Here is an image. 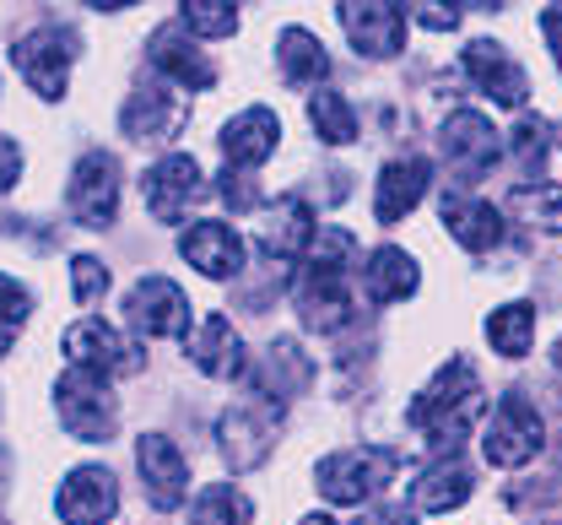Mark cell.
I'll list each match as a JSON object with an SVG mask.
<instances>
[{
    "label": "cell",
    "mask_w": 562,
    "mask_h": 525,
    "mask_svg": "<svg viewBox=\"0 0 562 525\" xmlns=\"http://www.w3.org/2000/svg\"><path fill=\"white\" fill-rule=\"evenodd\" d=\"M406 11L417 16L427 33H454L465 16V0H406Z\"/></svg>",
    "instance_id": "34"
},
{
    "label": "cell",
    "mask_w": 562,
    "mask_h": 525,
    "mask_svg": "<svg viewBox=\"0 0 562 525\" xmlns=\"http://www.w3.org/2000/svg\"><path fill=\"white\" fill-rule=\"evenodd\" d=\"M179 16L195 38H233L238 33V0H184Z\"/></svg>",
    "instance_id": "33"
},
{
    "label": "cell",
    "mask_w": 562,
    "mask_h": 525,
    "mask_svg": "<svg viewBox=\"0 0 562 525\" xmlns=\"http://www.w3.org/2000/svg\"><path fill=\"white\" fill-rule=\"evenodd\" d=\"M362 525H412V510H401V504H384V510H373Z\"/></svg>",
    "instance_id": "39"
},
{
    "label": "cell",
    "mask_w": 562,
    "mask_h": 525,
    "mask_svg": "<svg viewBox=\"0 0 562 525\" xmlns=\"http://www.w3.org/2000/svg\"><path fill=\"white\" fill-rule=\"evenodd\" d=\"M541 33H547V44H552V55H558V71H562V0H552V5L541 11Z\"/></svg>",
    "instance_id": "38"
},
{
    "label": "cell",
    "mask_w": 562,
    "mask_h": 525,
    "mask_svg": "<svg viewBox=\"0 0 562 525\" xmlns=\"http://www.w3.org/2000/svg\"><path fill=\"white\" fill-rule=\"evenodd\" d=\"M281 142V120L266 109V103H255V109H244V114H233L227 125H222V136H216V147L227 157V168H244V174H255Z\"/></svg>",
    "instance_id": "16"
},
{
    "label": "cell",
    "mask_w": 562,
    "mask_h": 525,
    "mask_svg": "<svg viewBox=\"0 0 562 525\" xmlns=\"http://www.w3.org/2000/svg\"><path fill=\"white\" fill-rule=\"evenodd\" d=\"M460 66L465 76L487 92L497 109H525L530 103V81L519 71V60L503 49V44H492V38H476V44H465V55H460Z\"/></svg>",
    "instance_id": "14"
},
{
    "label": "cell",
    "mask_w": 562,
    "mask_h": 525,
    "mask_svg": "<svg viewBox=\"0 0 562 525\" xmlns=\"http://www.w3.org/2000/svg\"><path fill=\"white\" fill-rule=\"evenodd\" d=\"M190 358H195V369L206 379H238L244 364H249V353H244V342H238L227 314H206V325L190 342Z\"/></svg>",
    "instance_id": "23"
},
{
    "label": "cell",
    "mask_w": 562,
    "mask_h": 525,
    "mask_svg": "<svg viewBox=\"0 0 562 525\" xmlns=\"http://www.w3.org/2000/svg\"><path fill=\"white\" fill-rule=\"evenodd\" d=\"M114 510H120V482L109 466H76L55 493V515L66 525H109Z\"/></svg>",
    "instance_id": "11"
},
{
    "label": "cell",
    "mask_w": 562,
    "mask_h": 525,
    "mask_svg": "<svg viewBox=\"0 0 562 525\" xmlns=\"http://www.w3.org/2000/svg\"><path fill=\"white\" fill-rule=\"evenodd\" d=\"M125 136L131 142H168L179 125H184V103H179V92L173 87H136L131 92V103H125Z\"/></svg>",
    "instance_id": "20"
},
{
    "label": "cell",
    "mask_w": 562,
    "mask_h": 525,
    "mask_svg": "<svg viewBox=\"0 0 562 525\" xmlns=\"http://www.w3.org/2000/svg\"><path fill=\"white\" fill-rule=\"evenodd\" d=\"M476 477H471V460L465 455H438L417 482H412V504L422 515H443V510H460L471 499Z\"/></svg>",
    "instance_id": "22"
},
{
    "label": "cell",
    "mask_w": 562,
    "mask_h": 525,
    "mask_svg": "<svg viewBox=\"0 0 562 525\" xmlns=\"http://www.w3.org/2000/svg\"><path fill=\"white\" fill-rule=\"evenodd\" d=\"M487 342H492V353L508 358V364L530 358V342H536V309H530V303H503V309H492Z\"/></svg>",
    "instance_id": "28"
},
{
    "label": "cell",
    "mask_w": 562,
    "mask_h": 525,
    "mask_svg": "<svg viewBox=\"0 0 562 525\" xmlns=\"http://www.w3.org/2000/svg\"><path fill=\"white\" fill-rule=\"evenodd\" d=\"M552 364H558V369H562V342H558V347H552Z\"/></svg>",
    "instance_id": "44"
},
{
    "label": "cell",
    "mask_w": 562,
    "mask_h": 525,
    "mask_svg": "<svg viewBox=\"0 0 562 525\" xmlns=\"http://www.w3.org/2000/svg\"><path fill=\"white\" fill-rule=\"evenodd\" d=\"M146 212L157 217V223H179L195 201H201V168H195V157L190 152H168L162 163H151V174H146Z\"/></svg>",
    "instance_id": "13"
},
{
    "label": "cell",
    "mask_w": 562,
    "mask_h": 525,
    "mask_svg": "<svg viewBox=\"0 0 562 525\" xmlns=\"http://www.w3.org/2000/svg\"><path fill=\"white\" fill-rule=\"evenodd\" d=\"M277 60H281V76H286L292 87H319V81L330 76V55H325V44H319L308 27H286V33H281Z\"/></svg>",
    "instance_id": "27"
},
{
    "label": "cell",
    "mask_w": 562,
    "mask_h": 525,
    "mask_svg": "<svg viewBox=\"0 0 562 525\" xmlns=\"http://www.w3.org/2000/svg\"><path fill=\"white\" fill-rule=\"evenodd\" d=\"M508 157L519 163L525 179H541V174H547V157H552V131H547V120L525 114V120L514 125V136H508Z\"/></svg>",
    "instance_id": "32"
},
{
    "label": "cell",
    "mask_w": 562,
    "mask_h": 525,
    "mask_svg": "<svg viewBox=\"0 0 562 525\" xmlns=\"http://www.w3.org/2000/svg\"><path fill=\"white\" fill-rule=\"evenodd\" d=\"M362 277H368V299L373 303L412 299V293H417V282H422L417 260H412L406 249H395V244L373 249V255H368V266H362Z\"/></svg>",
    "instance_id": "25"
},
{
    "label": "cell",
    "mask_w": 562,
    "mask_h": 525,
    "mask_svg": "<svg viewBox=\"0 0 562 525\" xmlns=\"http://www.w3.org/2000/svg\"><path fill=\"white\" fill-rule=\"evenodd\" d=\"M179 255H184L201 277H211V282H233V277L244 271V238H238V227H227V223L184 227Z\"/></svg>",
    "instance_id": "17"
},
{
    "label": "cell",
    "mask_w": 562,
    "mask_h": 525,
    "mask_svg": "<svg viewBox=\"0 0 562 525\" xmlns=\"http://www.w3.org/2000/svg\"><path fill=\"white\" fill-rule=\"evenodd\" d=\"M55 412H60L66 434L81 445H109L120 434V401H114L109 379L92 375V369L70 364L66 375L55 379Z\"/></svg>",
    "instance_id": "2"
},
{
    "label": "cell",
    "mask_w": 562,
    "mask_h": 525,
    "mask_svg": "<svg viewBox=\"0 0 562 525\" xmlns=\"http://www.w3.org/2000/svg\"><path fill=\"white\" fill-rule=\"evenodd\" d=\"M87 5H98V11H125V5H136V0H87Z\"/></svg>",
    "instance_id": "40"
},
{
    "label": "cell",
    "mask_w": 562,
    "mask_h": 525,
    "mask_svg": "<svg viewBox=\"0 0 562 525\" xmlns=\"http://www.w3.org/2000/svg\"><path fill=\"white\" fill-rule=\"evenodd\" d=\"M438 147H443V163L465 179V185H476L482 174H492L497 163H503V136L487 125V114H476V109H454L449 120H443V131H438Z\"/></svg>",
    "instance_id": "7"
},
{
    "label": "cell",
    "mask_w": 562,
    "mask_h": 525,
    "mask_svg": "<svg viewBox=\"0 0 562 525\" xmlns=\"http://www.w3.org/2000/svg\"><path fill=\"white\" fill-rule=\"evenodd\" d=\"M125 320H131V331L151 336V342H179L190 331V299L168 277H140L125 293Z\"/></svg>",
    "instance_id": "8"
},
{
    "label": "cell",
    "mask_w": 562,
    "mask_h": 525,
    "mask_svg": "<svg viewBox=\"0 0 562 525\" xmlns=\"http://www.w3.org/2000/svg\"><path fill=\"white\" fill-rule=\"evenodd\" d=\"M508 217L525 227H552V233H562V185H519L508 196Z\"/></svg>",
    "instance_id": "31"
},
{
    "label": "cell",
    "mask_w": 562,
    "mask_h": 525,
    "mask_svg": "<svg viewBox=\"0 0 562 525\" xmlns=\"http://www.w3.org/2000/svg\"><path fill=\"white\" fill-rule=\"evenodd\" d=\"M146 55H151V66H157V71L168 76V81H179L184 92H206L211 81H216V66L206 60V49H195V38H190V33H179L173 22L151 33Z\"/></svg>",
    "instance_id": "18"
},
{
    "label": "cell",
    "mask_w": 562,
    "mask_h": 525,
    "mask_svg": "<svg viewBox=\"0 0 562 525\" xmlns=\"http://www.w3.org/2000/svg\"><path fill=\"white\" fill-rule=\"evenodd\" d=\"M341 27H347L351 49L368 60H390L406 44V22L395 0H341Z\"/></svg>",
    "instance_id": "12"
},
{
    "label": "cell",
    "mask_w": 562,
    "mask_h": 525,
    "mask_svg": "<svg viewBox=\"0 0 562 525\" xmlns=\"http://www.w3.org/2000/svg\"><path fill=\"white\" fill-rule=\"evenodd\" d=\"M27 309H33L27 288H22L16 277H5V271H0V325H5V331H16V325L27 320Z\"/></svg>",
    "instance_id": "36"
},
{
    "label": "cell",
    "mask_w": 562,
    "mask_h": 525,
    "mask_svg": "<svg viewBox=\"0 0 562 525\" xmlns=\"http://www.w3.org/2000/svg\"><path fill=\"white\" fill-rule=\"evenodd\" d=\"M308 120H314V136L330 142V147H351L357 142V114H351V103L336 87H319L308 98Z\"/></svg>",
    "instance_id": "29"
},
{
    "label": "cell",
    "mask_w": 562,
    "mask_h": 525,
    "mask_svg": "<svg viewBox=\"0 0 562 525\" xmlns=\"http://www.w3.org/2000/svg\"><path fill=\"white\" fill-rule=\"evenodd\" d=\"M541 450H547V423H541V412L530 406L525 390H508V395L497 401V412H492L482 455H487L497 471H519V466H530Z\"/></svg>",
    "instance_id": "4"
},
{
    "label": "cell",
    "mask_w": 562,
    "mask_h": 525,
    "mask_svg": "<svg viewBox=\"0 0 562 525\" xmlns=\"http://www.w3.org/2000/svg\"><path fill=\"white\" fill-rule=\"evenodd\" d=\"M11 336H16V331H5V325H0V358L11 353Z\"/></svg>",
    "instance_id": "42"
},
{
    "label": "cell",
    "mask_w": 562,
    "mask_h": 525,
    "mask_svg": "<svg viewBox=\"0 0 562 525\" xmlns=\"http://www.w3.org/2000/svg\"><path fill=\"white\" fill-rule=\"evenodd\" d=\"M465 5H482V11H503L508 0H465Z\"/></svg>",
    "instance_id": "41"
},
{
    "label": "cell",
    "mask_w": 562,
    "mask_h": 525,
    "mask_svg": "<svg viewBox=\"0 0 562 525\" xmlns=\"http://www.w3.org/2000/svg\"><path fill=\"white\" fill-rule=\"evenodd\" d=\"M308 379H314L308 358H303V353H297L292 342H277V347L266 353L260 375H255V395H266V401L286 406L292 395H303V390H308Z\"/></svg>",
    "instance_id": "26"
},
{
    "label": "cell",
    "mask_w": 562,
    "mask_h": 525,
    "mask_svg": "<svg viewBox=\"0 0 562 525\" xmlns=\"http://www.w3.org/2000/svg\"><path fill=\"white\" fill-rule=\"evenodd\" d=\"M66 358L76 369H92V375H136L140 369V353L109 325V320H98V314H87V320H76L66 331Z\"/></svg>",
    "instance_id": "10"
},
{
    "label": "cell",
    "mask_w": 562,
    "mask_h": 525,
    "mask_svg": "<svg viewBox=\"0 0 562 525\" xmlns=\"http://www.w3.org/2000/svg\"><path fill=\"white\" fill-rule=\"evenodd\" d=\"M432 185V163L427 157H395L379 168V190H373V217L379 223H401Z\"/></svg>",
    "instance_id": "19"
},
{
    "label": "cell",
    "mask_w": 562,
    "mask_h": 525,
    "mask_svg": "<svg viewBox=\"0 0 562 525\" xmlns=\"http://www.w3.org/2000/svg\"><path fill=\"white\" fill-rule=\"evenodd\" d=\"M16 174H22V147L11 136H0V196L16 185Z\"/></svg>",
    "instance_id": "37"
},
{
    "label": "cell",
    "mask_w": 562,
    "mask_h": 525,
    "mask_svg": "<svg viewBox=\"0 0 562 525\" xmlns=\"http://www.w3.org/2000/svg\"><path fill=\"white\" fill-rule=\"evenodd\" d=\"M443 223H449V233H454L471 255L497 249V244H503V233H508L503 212L487 206V201H476V196H449V201H443Z\"/></svg>",
    "instance_id": "24"
},
{
    "label": "cell",
    "mask_w": 562,
    "mask_h": 525,
    "mask_svg": "<svg viewBox=\"0 0 562 525\" xmlns=\"http://www.w3.org/2000/svg\"><path fill=\"white\" fill-rule=\"evenodd\" d=\"M136 466H140V482H146V499H151L157 510H179V504H184V493H190V466H184V455H179L173 439L140 434Z\"/></svg>",
    "instance_id": "15"
},
{
    "label": "cell",
    "mask_w": 562,
    "mask_h": 525,
    "mask_svg": "<svg viewBox=\"0 0 562 525\" xmlns=\"http://www.w3.org/2000/svg\"><path fill=\"white\" fill-rule=\"evenodd\" d=\"M277 434H281V406L266 401V395H249V401H238V406L222 412V423H216V450H222V460H227L233 471H255V466L271 455Z\"/></svg>",
    "instance_id": "5"
},
{
    "label": "cell",
    "mask_w": 562,
    "mask_h": 525,
    "mask_svg": "<svg viewBox=\"0 0 562 525\" xmlns=\"http://www.w3.org/2000/svg\"><path fill=\"white\" fill-rule=\"evenodd\" d=\"M76 33L70 27H38V33H27V38H16V49H11V60H16V71L22 81L38 92V98H66V76L76 66Z\"/></svg>",
    "instance_id": "6"
},
{
    "label": "cell",
    "mask_w": 562,
    "mask_h": 525,
    "mask_svg": "<svg viewBox=\"0 0 562 525\" xmlns=\"http://www.w3.org/2000/svg\"><path fill=\"white\" fill-rule=\"evenodd\" d=\"M297 525H341V521H330V515H308V521H297Z\"/></svg>",
    "instance_id": "43"
},
{
    "label": "cell",
    "mask_w": 562,
    "mask_h": 525,
    "mask_svg": "<svg viewBox=\"0 0 562 525\" xmlns=\"http://www.w3.org/2000/svg\"><path fill=\"white\" fill-rule=\"evenodd\" d=\"M190 525H255V504L233 482H211L190 510Z\"/></svg>",
    "instance_id": "30"
},
{
    "label": "cell",
    "mask_w": 562,
    "mask_h": 525,
    "mask_svg": "<svg viewBox=\"0 0 562 525\" xmlns=\"http://www.w3.org/2000/svg\"><path fill=\"white\" fill-rule=\"evenodd\" d=\"M395 466H401V455H395V450H379V445H351V450L325 455V460L314 466V488H319L330 504L351 510V504L379 499V493L390 488Z\"/></svg>",
    "instance_id": "3"
},
{
    "label": "cell",
    "mask_w": 562,
    "mask_h": 525,
    "mask_svg": "<svg viewBox=\"0 0 562 525\" xmlns=\"http://www.w3.org/2000/svg\"><path fill=\"white\" fill-rule=\"evenodd\" d=\"M547 525H552V521H547Z\"/></svg>",
    "instance_id": "45"
},
{
    "label": "cell",
    "mask_w": 562,
    "mask_h": 525,
    "mask_svg": "<svg viewBox=\"0 0 562 525\" xmlns=\"http://www.w3.org/2000/svg\"><path fill=\"white\" fill-rule=\"evenodd\" d=\"M70 217L81 227H109L120 217V163L109 152H87L70 174Z\"/></svg>",
    "instance_id": "9"
},
{
    "label": "cell",
    "mask_w": 562,
    "mask_h": 525,
    "mask_svg": "<svg viewBox=\"0 0 562 525\" xmlns=\"http://www.w3.org/2000/svg\"><path fill=\"white\" fill-rule=\"evenodd\" d=\"M70 282H76V299L81 303H98L109 293V266L92 260V255H76V260H70Z\"/></svg>",
    "instance_id": "35"
},
{
    "label": "cell",
    "mask_w": 562,
    "mask_h": 525,
    "mask_svg": "<svg viewBox=\"0 0 562 525\" xmlns=\"http://www.w3.org/2000/svg\"><path fill=\"white\" fill-rule=\"evenodd\" d=\"M482 406H487L482 375H476L465 358H449V364L432 375V384L412 401V428L427 434L432 455H460L471 423L482 417Z\"/></svg>",
    "instance_id": "1"
},
{
    "label": "cell",
    "mask_w": 562,
    "mask_h": 525,
    "mask_svg": "<svg viewBox=\"0 0 562 525\" xmlns=\"http://www.w3.org/2000/svg\"><path fill=\"white\" fill-rule=\"evenodd\" d=\"M314 212H308V201L303 196H281L266 206V217H260V249L271 255V260H292V255H303L308 244H314Z\"/></svg>",
    "instance_id": "21"
}]
</instances>
